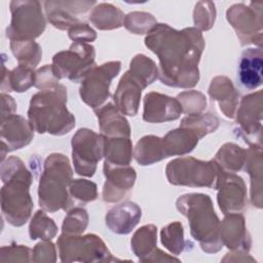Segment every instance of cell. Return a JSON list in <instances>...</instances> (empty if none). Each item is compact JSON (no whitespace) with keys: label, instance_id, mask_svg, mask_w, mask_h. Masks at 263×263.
Segmentation results:
<instances>
[{"label":"cell","instance_id":"5b68a950","mask_svg":"<svg viewBox=\"0 0 263 263\" xmlns=\"http://www.w3.org/2000/svg\"><path fill=\"white\" fill-rule=\"evenodd\" d=\"M72 168L67 156L52 153L45 159L38 187V202L42 210L54 213L68 211L73 205L69 192Z\"/></svg>","mask_w":263,"mask_h":263},{"label":"cell","instance_id":"7402d4cb","mask_svg":"<svg viewBox=\"0 0 263 263\" xmlns=\"http://www.w3.org/2000/svg\"><path fill=\"white\" fill-rule=\"evenodd\" d=\"M142 211L133 201L121 202L110 209L105 221L107 227L116 234H128L140 222Z\"/></svg>","mask_w":263,"mask_h":263},{"label":"cell","instance_id":"4316f807","mask_svg":"<svg viewBox=\"0 0 263 263\" xmlns=\"http://www.w3.org/2000/svg\"><path fill=\"white\" fill-rule=\"evenodd\" d=\"M104 146V163L113 166L129 165L133 159V145L129 138H106Z\"/></svg>","mask_w":263,"mask_h":263},{"label":"cell","instance_id":"484cf974","mask_svg":"<svg viewBox=\"0 0 263 263\" xmlns=\"http://www.w3.org/2000/svg\"><path fill=\"white\" fill-rule=\"evenodd\" d=\"M262 147L251 146L247 150L245 170L251 178V201L262 208Z\"/></svg>","mask_w":263,"mask_h":263},{"label":"cell","instance_id":"d4e9b609","mask_svg":"<svg viewBox=\"0 0 263 263\" xmlns=\"http://www.w3.org/2000/svg\"><path fill=\"white\" fill-rule=\"evenodd\" d=\"M199 138L187 127H179L168 132L162 138L165 158L175 155H185L191 152L197 145Z\"/></svg>","mask_w":263,"mask_h":263},{"label":"cell","instance_id":"8d00e7d4","mask_svg":"<svg viewBox=\"0 0 263 263\" xmlns=\"http://www.w3.org/2000/svg\"><path fill=\"white\" fill-rule=\"evenodd\" d=\"M161 243L174 255L178 256L185 250L184 229L180 222L175 221L162 227L160 231Z\"/></svg>","mask_w":263,"mask_h":263},{"label":"cell","instance_id":"ac0fdd59","mask_svg":"<svg viewBox=\"0 0 263 263\" xmlns=\"http://www.w3.org/2000/svg\"><path fill=\"white\" fill-rule=\"evenodd\" d=\"M34 129L29 120L18 114H11L2 118L1 122V143L2 151L10 152L21 149L32 141ZM4 151V153H5ZM2 154V161L4 158Z\"/></svg>","mask_w":263,"mask_h":263},{"label":"cell","instance_id":"d6a6232c","mask_svg":"<svg viewBox=\"0 0 263 263\" xmlns=\"http://www.w3.org/2000/svg\"><path fill=\"white\" fill-rule=\"evenodd\" d=\"M10 48L20 65L35 68L41 60L42 50L34 40H12Z\"/></svg>","mask_w":263,"mask_h":263},{"label":"cell","instance_id":"ba28073f","mask_svg":"<svg viewBox=\"0 0 263 263\" xmlns=\"http://www.w3.org/2000/svg\"><path fill=\"white\" fill-rule=\"evenodd\" d=\"M11 22L6 36L12 40H34L45 30L46 22L38 1H11Z\"/></svg>","mask_w":263,"mask_h":263},{"label":"cell","instance_id":"7a4b0ae2","mask_svg":"<svg viewBox=\"0 0 263 263\" xmlns=\"http://www.w3.org/2000/svg\"><path fill=\"white\" fill-rule=\"evenodd\" d=\"M1 172L2 214L9 224L20 227L28 221L34 206L29 193L33 178L24 162L14 156L2 162Z\"/></svg>","mask_w":263,"mask_h":263},{"label":"cell","instance_id":"bcb514c9","mask_svg":"<svg viewBox=\"0 0 263 263\" xmlns=\"http://www.w3.org/2000/svg\"><path fill=\"white\" fill-rule=\"evenodd\" d=\"M31 250L26 246H9L2 247L1 256L8 255L3 261H32Z\"/></svg>","mask_w":263,"mask_h":263},{"label":"cell","instance_id":"ee69618b","mask_svg":"<svg viewBox=\"0 0 263 263\" xmlns=\"http://www.w3.org/2000/svg\"><path fill=\"white\" fill-rule=\"evenodd\" d=\"M55 247L50 240H43L32 250V261L34 262H55Z\"/></svg>","mask_w":263,"mask_h":263},{"label":"cell","instance_id":"e575fe53","mask_svg":"<svg viewBox=\"0 0 263 263\" xmlns=\"http://www.w3.org/2000/svg\"><path fill=\"white\" fill-rule=\"evenodd\" d=\"M181 127H187L193 130L197 137L202 139L205 135L215 132L219 126L218 118L211 113H200L185 116L180 123Z\"/></svg>","mask_w":263,"mask_h":263},{"label":"cell","instance_id":"5bb4252c","mask_svg":"<svg viewBox=\"0 0 263 263\" xmlns=\"http://www.w3.org/2000/svg\"><path fill=\"white\" fill-rule=\"evenodd\" d=\"M106 178L103 187V199L107 202H116L125 197L136 181V171L129 166H113L104 163Z\"/></svg>","mask_w":263,"mask_h":263},{"label":"cell","instance_id":"9c48e42d","mask_svg":"<svg viewBox=\"0 0 263 263\" xmlns=\"http://www.w3.org/2000/svg\"><path fill=\"white\" fill-rule=\"evenodd\" d=\"M95 58L96 51L92 45L73 42L69 49L53 55L52 68L60 79L68 78L78 82L96 66Z\"/></svg>","mask_w":263,"mask_h":263},{"label":"cell","instance_id":"4dcf8cb0","mask_svg":"<svg viewBox=\"0 0 263 263\" xmlns=\"http://www.w3.org/2000/svg\"><path fill=\"white\" fill-rule=\"evenodd\" d=\"M35 79L36 72L34 68L18 65L16 68L3 75L1 89L2 91L7 89L8 91L23 92L35 85Z\"/></svg>","mask_w":263,"mask_h":263},{"label":"cell","instance_id":"7bdbcfd3","mask_svg":"<svg viewBox=\"0 0 263 263\" xmlns=\"http://www.w3.org/2000/svg\"><path fill=\"white\" fill-rule=\"evenodd\" d=\"M59 80L60 78L55 74L52 65H45L36 71L35 87L40 90L51 88L59 84Z\"/></svg>","mask_w":263,"mask_h":263},{"label":"cell","instance_id":"3957f363","mask_svg":"<svg viewBox=\"0 0 263 263\" xmlns=\"http://www.w3.org/2000/svg\"><path fill=\"white\" fill-rule=\"evenodd\" d=\"M28 118L38 134H68L75 125V117L67 109V88L59 83L35 93L30 102Z\"/></svg>","mask_w":263,"mask_h":263},{"label":"cell","instance_id":"60d3db41","mask_svg":"<svg viewBox=\"0 0 263 263\" xmlns=\"http://www.w3.org/2000/svg\"><path fill=\"white\" fill-rule=\"evenodd\" d=\"M193 20L195 28L201 31L210 30L216 18V9L213 2H198L195 5Z\"/></svg>","mask_w":263,"mask_h":263},{"label":"cell","instance_id":"6da1fadb","mask_svg":"<svg viewBox=\"0 0 263 263\" xmlns=\"http://www.w3.org/2000/svg\"><path fill=\"white\" fill-rule=\"evenodd\" d=\"M145 45L158 57V78L163 84L189 88L198 83V63L204 48L198 29L178 31L166 24H156L146 36Z\"/></svg>","mask_w":263,"mask_h":263},{"label":"cell","instance_id":"ffe728a7","mask_svg":"<svg viewBox=\"0 0 263 263\" xmlns=\"http://www.w3.org/2000/svg\"><path fill=\"white\" fill-rule=\"evenodd\" d=\"M262 48L250 47L241 52L237 78L240 85L247 89H256L262 85Z\"/></svg>","mask_w":263,"mask_h":263},{"label":"cell","instance_id":"ab89813d","mask_svg":"<svg viewBox=\"0 0 263 263\" xmlns=\"http://www.w3.org/2000/svg\"><path fill=\"white\" fill-rule=\"evenodd\" d=\"M181 106L183 113L187 115L200 114L204 111L206 107V99L203 93L197 90H188L183 91L178 95L176 98Z\"/></svg>","mask_w":263,"mask_h":263},{"label":"cell","instance_id":"603a6c76","mask_svg":"<svg viewBox=\"0 0 263 263\" xmlns=\"http://www.w3.org/2000/svg\"><path fill=\"white\" fill-rule=\"evenodd\" d=\"M95 113L97 114L101 135L103 137L129 138L130 127L128 121L112 103L95 109Z\"/></svg>","mask_w":263,"mask_h":263},{"label":"cell","instance_id":"cb8c5ba5","mask_svg":"<svg viewBox=\"0 0 263 263\" xmlns=\"http://www.w3.org/2000/svg\"><path fill=\"white\" fill-rule=\"evenodd\" d=\"M209 95L219 105L221 112L227 118H234L238 107V92L232 81L226 76L215 77L210 84Z\"/></svg>","mask_w":263,"mask_h":263},{"label":"cell","instance_id":"f1b7e54d","mask_svg":"<svg viewBox=\"0 0 263 263\" xmlns=\"http://www.w3.org/2000/svg\"><path fill=\"white\" fill-rule=\"evenodd\" d=\"M134 156L141 165H150L165 158L162 139L155 136H145L136 145Z\"/></svg>","mask_w":263,"mask_h":263},{"label":"cell","instance_id":"1f68e13d","mask_svg":"<svg viewBox=\"0 0 263 263\" xmlns=\"http://www.w3.org/2000/svg\"><path fill=\"white\" fill-rule=\"evenodd\" d=\"M247 150L233 144H224L215 156V161L222 167L225 173L235 174L245 166Z\"/></svg>","mask_w":263,"mask_h":263},{"label":"cell","instance_id":"9a60e30c","mask_svg":"<svg viewBox=\"0 0 263 263\" xmlns=\"http://www.w3.org/2000/svg\"><path fill=\"white\" fill-rule=\"evenodd\" d=\"M218 204L223 214L240 213L247 204V187L239 176L225 173L218 187Z\"/></svg>","mask_w":263,"mask_h":263},{"label":"cell","instance_id":"f546056e","mask_svg":"<svg viewBox=\"0 0 263 263\" xmlns=\"http://www.w3.org/2000/svg\"><path fill=\"white\" fill-rule=\"evenodd\" d=\"M89 21L100 30H112L123 26L124 14L118 7L112 4L100 3L92 8Z\"/></svg>","mask_w":263,"mask_h":263},{"label":"cell","instance_id":"8fae6325","mask_svg":"<svg viewBox=\"0 0 263 263\" xmlns=\"http://www.w3.org/2000/svg\"><path fill=\"white\" fill-rule=\"evenodd\" d=\"M241 45L254 44L262 48V2L234 4L226 12Z\"/></svg>","mask_w":263,"mask_h":263},{"label":"cell","instance_id":"b9f144b4","mask_svg":"<svg viewBox=\"0 0 263 263\" xmlns=\"http://www.w3.org/2000/svg\"><path fill=\"white\" fill-rule=\"evenodd\" d=\"M69 192L72 198L82 202L92 201L98 197L97 185L84 179L72 180L69 186Z\"/></svg>","mask_w":263,"mask_h":263},{"label":"cell","instance_id":"74e56055","mask_svg":"<svg viewBox=\"0 0 263 263\" xmlns=\"http://www.w3.org/2000/svg\"><path fill=\"white\" fill-rule=\"evenodd\" d=\"M156 24V20L152 14L142 11L129 12L126 16H124L123 22V26L129 32L137 35L145 33L148 34Z\"/></svg>","mask_w":263,"mask_h":263},{"label":"cell","instance_id":"7c38bea8","mask_svg":"<svg viewBox=\"0 0 263 263\" xmlns=\"http://www.w3.org/2000/svg\"><path fill=\"white\" fill-rule=\"evenodd\" d=\"M121 63L112 61L95 66L81 79L79 93L81 100L93 110L102 107L110 97V84L120 71Z\"/></svg>","mask_w":263,"mask_h":263},{"label":"cell","instance_id":"d590c367","mask_svg":"<svg viewBox=\"0 0 263 263\" xmlns=\"http://www.w3.org/2000/svg\"><path fill=\"white\" fill-rule=\"evenodd\" d=\"M29 233L31 239L40 238L42 240H51L58 233V226L54 221L44 213V210H39L31 220Z\"/></svg>","mask_w":263,"mask_h":263},{"label":"cell","instance_id":"8992f818","mask_svg":"<svg viewBox=\"0 0 263 263\" xmlns=\"http://www.w3.org/2000/svg\"><path fill=\"white\" fill-rule=\"evenodd\" d=\"M225 172L213 159L202 161L194 157L176 158L165 168L168 182L188 187H209L218 189Z\"/></svg>","mask_w":263,"mask_h":263},{"label":"cell","instance_id":"30bf717a","mask_svg":"<svg viewBox=\"0 0 263 263\" xmlns=\"http://www.w3.org/2000/svg\"><path fill=\"white\" fill-rule=\"evenodd\" d=\"M71 145L75 172L80 176L92 177L104 156V137L91 129L80 128L73 136Z\"/></svg>","mask_w":263,"mask_h":263},{"label":"cell","instance_id":"277c9868","mask_svg":"<svg viewBox=\"0 0 263 263\" xmlns=\"http://www.w3.org/2000/svg\"><path fill=\"white\" fill-rule=\"evenodd\" d=\"M176 206L188 219L191 236L199 242L203 252L213 254L222 249L220 221L209 195L203 193L183 194L177 199Z\"/></svg>","mask_w":263,"mask_h":263},{"label":"cell","instance_id":"52a82bcc","mask_svg":"<svg viewBox=\"0 0 263 263\" xmlns=\"http://www.w3.org/2000/svg\"><path fill=\"white\" fill-rule=\"evenodd\" d=\"M57 245L62 262H109L116 260L101 237L92 233L84 236L62 233Z\"/></svg>","mask_w":263,"mask_h":263},{"label":"cell","instance_id":"83f0119b","mask_svg":"<svg viewBox=\"0 0 263 263\" xmlns=\"http://www.w3.org/2000/svg\"><path fill=\"white\" fill-rule=\"evenodd\" d=\"M157 242V228L149 224L139 228L133 235L130 246L134 254L142 262H148L149 258L155 253Z\"/></svg>","mask_w":263,"mask_h":263},{"label":"cell","instance_id":"44dd1931","mask_svg":"<svg viewBox=\"0 0 263 263\" xmlns=\"http://www.w3.org/2000/svg\"><path fill=\"white\" fill-rule=\"evenodd\" d=\"M144 86L126 71L117 85L114 93V103L116 108L127 116H135L138 113L141 93Z\"/></svg>","mask_w":263,"mask_h":263},{"label":"cell","instance_id":"836d02e7","mask_svg":"<svg viewBox=\"0 0 263 263\" xmlns=\"http://www.w3.org/2000/svg\"><path fill=\"white\" fill-rule=\"evenodd\" d=\"M129 73L146 88L158 78V68L154 61L145 54H137L130 61Z\"/></svg>","mask_w":263,"mask_h":263},{"label":"cell","instance_id":"f35d334b","mask_svg":"<svg viewBox=\"0 0 263 263\" xmlns=\"http://www.w3.org/2000/svg\"><path fill=\"white\" fill-rule=\"evenodd\" d=\"M88 224L87 212L82 208L72 209L64 219L62 233L70 235L81 234Z\"/></svg>","mask_w":263,"mask_h":263},{"label":"cell","instance_id":"f6af8a7d","mask_svg":"<svg viewBox=\"0 0 263 263\" xmlns=\"http://www.w3.org/2000/svg\"><path fill=\"white\" fill-rule=\"evenodd\" d=\"M69 38L74 42H92L97 38V33L85 23H78L68 30Z\"/></svg>","mask_w":263,"mask_h":263},{"label":"cell","instance_id":"4fadbf2b","mask_svg":"<svg viewBox=\"0 0 263 263\" xmlns=\"http://www.w3.org/2000/svg\"><path fill=\"white\" fill-rule=\"evenodd\" d=\"M262 91H256L242 98L236 111L239 135L251 146L262 147Z\"/></svg>","mask_w":263,"mask_h":263},{"label":"cell","instance_id":"d6986e66","mask_svg":"<svg viewBox=\"0 0 263 263\" xmlns=\"http://www.w3.org/2000/svg\"><path fill=\"white\" fill-rule=\"evenodd\" d=\"M220 238L226 248L232 252L249 253L252 239L246 227L245 218L240 213L226 214L220 222Z\"/></svg>","mask_w":263,"mask_h":263},{"label":"cell","instance_id":"e0dca14e","mask_svg":"<svg viewBox=\"0 0 263 263\" xmlns=\"http://www.w3.org/2000/svg\"><path fill=\"white\" fill-rule=\"evenodd\" d=\"M95 4V1H46L44 6L46 16L53 27L69 30L80 23L76 14L85 13Z\"/></svg>","mask_w":263,"mask_h":263},{"label":"cell","instance_id":"2e32d148","mask_svg":"<svg viewBox=\"0 0 263 263\" xmlns=\"http://www.w3.org/2000/svg\"><path fill=\"white\" fill-rule=\"evenodd\" d=\"M183 113L182 106L176 98L151 91L144 98L143 119L150 123L176 120Z\"/></svg>","mask_w":263,"mask_h":263}]
</instances>
